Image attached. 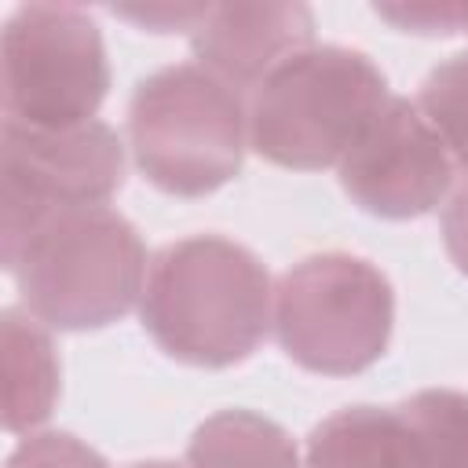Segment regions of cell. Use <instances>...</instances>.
Returning <instances> with one entry per match:
<instances>
[{"instance_id":"1","label":"cell","mask_w":468,"mask_h":468,"mask_svg":"<svg viewBox=\"0 0 468 468\" xmlns=\"http://www.w3.org/2000/svg\"><path fill=\"white\" fill-rule=\"evenodd\" d=\"M271 314L274 285L267 267L230 238H179L146 267L139 318L176 362L201 369L234 366L260 347Z\"/></svg>"},{"instance_id":"2","label":"cell","mask_w":468,"mask_h":468,"mask_svg":"<svg viewBox=\"0 0 468 468\" xmlns=\"http://www.w3.org/2000/svg\"><path fill=\"white\" fill-rule=\"evenodd\" d=\"M249 102L197 62H176L139 80L128 106V150L165 194L201 197L241 172Z\"/></svg>"},{"instance_id":"3","label":"cell","mask_w":468,"mask_h":468,"mask_svg":"<svg viewBox=\"0 0 468 468\" xmlns=\"http://www.w3.org/2000/svg\"><path fill=\"white\" fill-rule=\"evenodd\" d=\"M388 99V80L369 55L311 44L252 91L249 139L282 168H336Z\"/></svg>"},{"instance_id":"4","label":"cell","mask_w":468,"mask_h":468,"mask_svg":"<svg viewBox=\"0 0 468 468\" xmlns=\"http://www.w3.org/2000/svg\"><path fill=\"white\" fill-rule=\"evenodd\" d=\"M146 267L135 227L95 205L44 223L7 271L22 307L48 329H102L139 307Z\"/></svg>"},{"instance_id":"5","label":"cell","mask_w":468,"mask_h":468,"mask_svg":"<svg viewBox=\"0 0 468 468\" xmlns=\"http://www.w3.org/2000/svg\"><path fill=\"white\" fill-rule=\"evenodd\" d=\"M271 329L296 366L325 377L358 373L388 351L391 282L362 256L314 252L278 278Z\"/></svg>"},{"instance_id":"6","label":"cell","mask_w":468,"mask_h":468,"mask_svg":"<svg viewBox=\"0 0 468 468\" xmlns=\"http://www.w3.org/2000/svg\"><path fill=\"white\" fill-rule=\"evenodd\" d=\"M124 183V143L102 121L69 128H0V256L4 267L62 212L106 205Z\"/></svg>"},{"instance_id":"7","label":"cell","mask_w":468,"mask_h":468,"mask_svg":"<svg viewBox=\"0 0 468 468\" xmlns=\"http://www.w3.org/2000/svg\"><path fill=\"white\" fill-rule=\"evenodd\" d=\"M110 88L106 48L88 11L73 4H22L0 37L4 121L69 128L95 121Z\"/></svg>"},{"instance_id":"8","label":"cell","mask_w":468,"mask_h":468,"mask_svg":"<svg viewBox=\"0 0 468 468\" xmlns=\"http://www.w3.org/2000/svg\"><path fill=\"white\" fill-rule=\"evenodd\" d=\"M344 194L369 216L413 219L431 212L453 190L457 161L417 106L391 95L369 121L347 157L336 165Z\"/></svg>"},{"instance_id":"9","label":"cell","mask_w":468,"mask_h":468,"mask_svg":"<svg viewBox=\"0 0 468 468\" xmlns=\"http://www.w3.org/2000/svg\"><path fill=\"white\" fill-rule=\"evenodd\" d=\"M314 15L303 4H205L190 44L197 66L230 88H260L278 66L311 48Z\"/></svg>"},{"instance_id":"10","label":"cell","mask_w":468,"mask_h":468,"mask_svg":"<svg viewBox=\"0 0 468 468\" xmlns=\"http://www.w3.org/2000/svg\"><path fill=\"white\" fill-rule=\"evenodd\" d=\"M58 402V358L51 329L26 307L0 314V420L7 431H37Z\"/></svg>"},{"instance_id":"11","label":"cell","mask_w":468,"mask_h":468,"mask_svg":"<svg viewBox=\"0 0 468 468\" xmlns=\"http://www.w3.org/2000/svg\"><path fill=\"white\" fill-rule=\"evenodd\" d=\"M303 468H413L395 406H344L325 417L307 439Z\"/></svg>"},{"instance_id":"12","label":"cell","mask_w":468,"mask_h":468,"mask_svg":"<svg viewBox=\"0 0 468 468\" xmlns=\"http://www.w3.org/2000/svg\"><path fill=\"white\" fill-rule=\"evenodd\" d=\"M190 468H303L289 431L252 410L205 417L186 446Z\"/></svg>"},{"instance_id":"13","label":"cell","mask_w":468,"mask_h":468,"mask_svg":"<svg viewBox=\"0 0 468 468\" xmlns=\"http://www.w3.org/2000/svg\"><path fill=\"white\" fill-rule=\"evenodd\" d=\"M413 468H468V395L424 388L395 406Z\"/></svg>"},{"instance_id":"14","label":"cell","mask_w":468,"mask_h":468,"mask_svg":"<svg viewBox=\"0 0 468 468\" xmlns=\"http://www.w3.org/2000/svg\"><path fill=\"white\" fill-rule=\"evenodd\" d=\"M417 106L453 154V161L468 165V51L439 62L417 95Z\"/></svg>"},{"instance_id":"15","label":"cell","mask_w":468,"mask_h":468,"mask_svg":"<svg viewBox=\"0 0 468 468\" xmlns=\"http://www.w3.org/2000/svg\"><path fill=\"white\" fill-rule=\"evenodd\" d=\"M4 468H110L99 450L69 431H29Z\"/></svg>"},{"instance_id":"16","label":"cell","mask_w":468,"mask_h":468,"mask_svg":"<svg viewBox=\"0 0 468 468\" xmlns=\"http://www.w3.org/2000/svg\"><path fill=\"white\" fill-rule=\"evenodd\" d=\"M377 15L402 33L446 37V33H461L464 4H380Z\"/></svg>"},{"instance_id":"17","label":"cell","mask_w":468,"mask_h":468,"mask_svg":"<svg viewBox=\"0 0 468 468\" xmlns=\"http://www.w3.org/2000/svg\"><path fill=\"white\" fill-rule=\"evenodd\" d=\"M442 241L461 274H468V176L442 201Z\"/></svg>"},{"instance_id":"18","label":"cell","mask_w":468,"mask_h":468,"mask_svg":"<svg viewBox=\"0 0 468 468\" xmlns=\"http://www.w3.org/2000/svg\"><path fill=\"white\" fill-rule=\"evenodd\" d=\"M205 4H146V7H117L121 18H132L135 26H146L150 33H172V29H194Z\"/></svg>"},{"instance_id":"19","label":"cell","mask_w":468,"mask_h":468,"mask_svg":"<svg viewBox=\"0 0 468 468\" xmlns=\"http://www.w3.org/2000/svg\"><path fill=\"white\" fill-rule=\"evenodd\" d=\"M128 468H190V464H176V461H165V457H150V461H135Z\"/></svg>"},{"instance_id":"20","label":"cell","mask_w":468,"mask_h":468,"mask_svg":"<svg viewBox=\"0 0 468 468\" xmlns=\"http://www.w3.org/2000/svg\"><path fill=\"white\" fill-rule=\"evenodd\" d=\"M461 33H468V4H464V22H461Z\"/></svg>"}]
</instances>
